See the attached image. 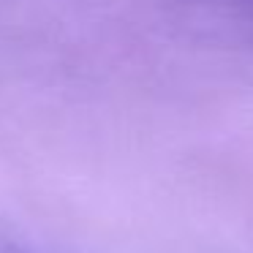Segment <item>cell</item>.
Listing matches in <instances>:
<instances>
[{
	"label": "cell",
	"mask_w": 253,
	"mask_h": 253,
	"mask_svg": "<svg viewBox=\"0 0 253 253\" xmlns=\"http://www.w3.org/2000/svg\"><path fill=\"white\" fill-rule=\"evenodd\" d=\"M0 253H36V251H30L22 240L8 234L6 229H0Z\"/></svg>",
	"instance_id": "6da1fadb"
}]
</instances>
